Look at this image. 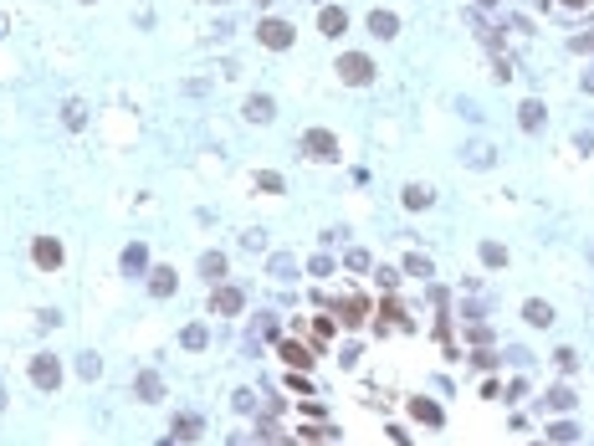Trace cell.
I'll return each mask as SVG.
<instances>
[{
  "label": "cell",
  "instance_id": "cell-38",
  "mask_svg": "<svg viewBox=\"0 0 594 446\" xmlns=\"http://www.w3.org/2000/svg\"><path fill=\"white\" fill-rule=\"evenodd\" d=\"M533 446H538V441H533Z\"/></svg>",
  "mask_w": 594,
  "mask_h": 446
},
{
  "label": "cell",
  "instance_id": "cell-34",
  "mask_svg": "<svg viewBox=\"0 0 594 446\" xmlns=\"http://www.w3.org/2000/svg\"><path fill=\"white\" fill-rule=\"evenodd\" d=\"M349 272H369V257L364 252H349Z\"/></svg>",
  "mask_w": 594,
  "mask_h": 446
},
{
  "label": "cell",
  "instance_id": "cell-32",
  "mask_svg": "<svg viewBox=\"0 0 594 446\" xmlns=\"http://www.w3.org/2000/svg\"><path fill=\"white\" fill-rule=\"evenodd\" d=\"M574 51H584V57H589V51H594V31H584V36H574V42H569Z\"/></svg>",
  "mask_w": 594,
  "mask_h": 446
},
{
  "label": "cell",
  "instance_id": "cell-27",
  "mask_svg": "<svg viewBox=\"0 0 594 446\" xmlns=\"http://www.w3.org/2000/svg\"><path fill=\"white\" fill-rule=\"evenodd\" d=\"M292 272H297L292 257H272V277H292Z\"/></svg>",
  "mask_w": 594,
  "mask_h": 446
},
{
  "label": "cell",
  "instance_id": "cell-1",
  "mask_svg": "<svg viewBox=\"0 0 594 446\" xmlns=\"http://www.w3.org/2000/svg\"><path fill=\"white\" fill-rule=\"evenodd\" d=\"M338 77L353 83V87H364V83H374V62H369L364 51H349V57H338Z\"/></svg>",
  "mask_w": 594,
  "mask_h": 446
},
{
  "label": "cell",
  "instance_id": "cell-17",
  "mask_svg": "<svg viewBox=\"0 0 594 446\" xmlns=\"http://www.w3.org/2000/svg\"><path fill=\"white\" fill-rule=\"evenodd\" d=\"M200 272H205L210 282H220V277H226V257H220V252H205V257H200Z\"/></svg>",
  "mask_w": 594,
  "mask_h": 446
},
{
  "label": "cell",
  "instance_id": "cell-36",
  "mask_svg": "<svg viewBox=\"0 0 594 446\" xmlns=\"http://www.w3.org/2000/svg\"><path fill=\"white\" fill-rule=\"evenodd\" d=\"M564 6H589V0H564Z\"/></svg>",
  "mask_w": 594,
  "mask_h": 446
},
{
  "label": "cell",
  "instance_id": "cell-11",
  "mask_svg": "<svg viewBox=\"0 0 594 446\" xmlns=\"http://www.w3.org/2000/svg\"><path fill=\"white\" fill-rule=\"evenodd\" d=\"M492 160H497L492 144H482V139H477V144H466V164H471V169H487Z\"/></svg>",
  "mask_w": 594,
  "mask_h": 446
},
{
  "label": "cell",
  "instance_id": "cell-25",
  "mask_svg": "<svg viewBox=\"0 0 594 446\" xmlns=\"http://www.w3.org/2000/svg\"><path fill=\"white\" fill-rule=\"evenodd\" d=\"M405 277H430V261L426 257H405Z\"/></svg>",
  "mask_w": 594,
  "mask_h": 446
},
{
  "label": "cell",
  "instance_id": "cell-16",
  "mask_svg": "<svg viewBox=\"0 0 594 446\" xmlns=\"http://www.w3.org/2000/svg\"><path fill=\"white\" fill-rule=\"evenodd\" d=\"M369 31H374V36H394V31H400V21H394L390 10H374V16H369Z\"/></svg>",
  "mask_w": 594,
  "mask_h": 446
},
{
  "label": "cell",
  "instance_id": "cell-23",
  "mask_svg": "<svg viewBox=\"0 0 594 446\" xmlns=\"http://www.w3.org/2000/svg\"><path fill=\"white\" fill-rule=\"evenodd\" d=\"M548 436H553V441H564V446H569V441L579 436V426H574V421H553V426H548Z\"/></svg>",
  "mask_w": 594,
  "mask_h": 446
},
{
  "label": "cell",
  "instance_id": "cell-8",
  "mask_svg": "<svg viewBox=\"0 0 594 446\" xmlns=\"http://www.w3.org/2000/svg\"><path fill=\"white\" fill-rule=\"evenodd\" d=\"M282 359L292 364V370H308V364H313V349L297 344V338H287V344H282Z\"/></svg>",
  "mask_w": 594,
  "mask_h": 446
},
{
  "label": "cell",
  "instance_id": "cell-28",
  "mask_svg": "<svg viewBox=\"0 0 594 446\" xmlns=\"http://www.w3.org/2000/svg\"><path fill=\"white\" fill-rule=\"evenodd\" d=\"M77 370H82L87 379H98V370H103V364H98V354H82V359H77Z\"/></svg>",
  "mask_w": 594,
  "mask_h": 446
},
{
  "label": "cell",
  "instance_id": "cell-12",
  "mask_svg": "<svg viewBox=\"0 0 594 446\" xmlns=\"http://www.w3.org/2000/svg\"><path fill=\"white\" fill-rule=\"evenodd\" d=\"M318 26H323V36H338L343 26H349V16H343L338 6H323V16H318Z\"/></svg>",
  "mask_w": 594,
  "mask_h": 446
},
{
  "label": "cell",
  "instance_id": "cell-19",
  "mask_svg": "<svg viewBox=\"0 0 594 446\" xmlns=\"http://www.w3.org/2000/svg\"><path fill=\"white\" fill-rule=\"evenodd\" d=\"M543 405H548V411H569V405H574V390H569V385L548 390V395H543Z\"/></svg>",
  "mask_w": 594,
  "mask_h": 446
},
{
  "label": "cell",
  "instance_id": "cell-9",
  "mask_svg": "<svg viewBox=\"0 0 594 446\" xmlns=\"http://www.w3.org/2000/svg\"><path fill=\"white\" fill-rule=\"evenodd\" d=\"M200 431H205V421H200V415H195V411L175 415V436H180V441H195V436H200Z\"/></svg>",
  "mask_w": 594,
  "mask_h": 446
},
{
  "label": "cell",
  "instance_id": "cell-7",
  "mask_svg": "<svg viewBox=\"0 0 594 446\" xmlns=\"http://www.w3.org/2000/svg\"><path fill=\"white\" fill-rule=\"evenodd\" d=\"M518 123L527 128V134H538V128H543V123H548V113H543V103H523V108H518Z\"/></svg>",
  "mask_w": 594,
  "mask_h": 446
},
{
  "label": "cell",
  "instance_id": "cell-13",
  "mask_svg": "<svg viewBox=\"0 0 594 446\" xmlns=\"http://www.w3.org/2000/svg\"><path fill=\"white\" fill-rule=\"evenodd\" d=\"M134 390H139V400H143V405H154V400H159V395H164V385H159V375H139V385H134Z\"/></svg>",
  "mask_w": 594,
  "mask_h": 446
},
{
  "label": "cell",
  "instance_id": "cell-31",
  "mask_svg": "<svg viewBox=\"0 0 594 446\" xmlns=\"http://www.w3.org/2000/svg\"><path fill=\"white\" fill-rule=\"evenodd\" d=\"M313 338H318V344H328V338H333V318H318V329H313Z\"/></svg>",
  "mask_w": 594,
  "mask_h": 446
},
{
  "label": "cell",
  "instance_id": "cell-14",
  "mask_svg": "<svg viewBox=\"0 0 594 446\" xmlns=\"http://www.w3.org/2000/svg\"><path fill=\"white\" fill-rule=\"evenodd\" d=\"M328 308H333L343 323H364V303H359V298H343V303H328Z\"/></svg>",
  "mask_w": 594,
  "mask_h": 446
},
{
  "label": "cell",
  "instance_id": "cell-26",
  "mask_svg": "<svg viewBox=\"0 0 594 446\" xmlns=\"http://www.w3.org/2000/svg\"><path fill=\"white\" fill-rule=\"evenodd\" d=\"M405 205H430V190L426 185H410V190H405Z\"/></svg>",
  "mask_w": 594,
  "mask_h": 446
},
{
  "label": "cell",
  "instance_id": "cell-33",
  "mask_svg": "<svg viewBox=\"0 0 594 446\" xmlns=\"http://www.w3.org/2000/svg\"><path fill=\"white\" fill-rule=\"evenodd\" d=\"M82 118H87V113H82V103H67V123H72V128H82Z\"/></svg>",
  "mask_w": 594,
  "mask_h": 446
},
{
  "label": "cell",
  "instance_id": "cell-37",
  "mask_svg": "<svg viewBox=\"0 0 594 446\" xmlns=\"http://www.w3.org/2000/svg\"><path fill=\"white\" fill-rule=\"evenodd\" d=\"M256 6H272V0H256Z\"/></svg>",
  "mask_w": 594,
  "mask_h": 446
},
{
  "label": "cell",
  "instance_id": "cell-6",
  "mask_svg": "<svg viewBox=\"0 0 594 446\" xmlns=\"http://www.w3.org/2000/svg\"><path fill=\"white\" fill-rule=\"evenodd\" d=\"M31 257H36V267H46V272H51V267H62V246L51 241V236H42V241L31 246Z\"/></svg>",
  "mask_w": 594,
  "mask_h": 446
},
{
  "label": "cell",
  "instance_id": "cell-35",
  "mask_svg": "<svg viewBox=\"0 0 594 446\" xmlns=\"http://www.w3.org/2000/svg\"><path fill=\"white\" fill-rule=\"evenodd\" d=\"M584 87H589V93H594V67H589V72H584Z\"/></svg>",
  "mask_w": 594,
  "mask_h": 446
},
{
  "label": "cell",
  "instance_id": "cell-24",
  "mask_svg": "<svg viewBox=\"0 0 594 446\" xmlns=\"http://www.w3.org/2000/svg\"><path fill=\"white\" fill-rule=\"evenodd\" d=\"M482 261H487V267H507V252H503L497 241H487V246H482Z\"/></svg>",
  "mask_w": 594,
  "mask_h": 446
},
{
  "label": "cell",
  "instance_id": "cell-30",
  "mask_svg": "<svg viewBox=\"0 0 594 446\" xmlns=\"http://www.w3.org/2000/svg\"><path fill=\"white\" fill-rule=\"evenodd\" d=\"M308 272H313V277H328V272H333V261H328V257H313Z\"/></svg>",
  "mask_w": 594,
  "mask_h": 446
},
{
  "label": "cell",
  "instance_id": "cell-22",
  "mask_svg": "<svg viewBox=\"0 0 594 446\" xmlns=\"http://www.w3.org/2000/svg\"><path fill=\"white\" fill-rule=\"evenodd\" d=\"M523 313H527V323H553V308L543 303V298H533V303H527Z\"/></svg>",
  "mask_w": 594,
  "mask_h": 446
},
{
  "label": "cell",
  "instance_id": "cell-20",
  "mask_svg": "<svg viewBox=\"0 0 594 446\" xmlns=\"http://www.w3.org/2000/svg\"><path fill=\"white\" fill-rule=\"evenodd\" d=\"M180 344H184V349H205V344H210V334L200 329V323H190V329L180 334Z\"/></svg>",
  "mask_w": 594,
  "mask_h": 446
},
{
  "label": "cell",
  "instance_id": "cell-21",
  "mask_svg": "<svg viewBox=\"0 0 594 446\" xmlns=\"http://www.w3.org/2000/svg\"><path fill=\"white\" fill-rule=\"evenodd\" d=\"M246 118H252V123H267V118H272V98H252V103H246Z\"/></svg>",
  "mask_w": 594,
  "mask_h": 446
},
{
  "label": "cell",
  "instance_id": "cell-29",
  "mask_svg": "<svg viewBox=\"0 0 594 446\" xmlns=\"http://www.w3.org/2000/svg\"><path fill=\"white\" fill-rule=\"evenodd\" d=\"M256 185H261V190H272V195H277V190H282V175H272V169H261V175H256Z\"/></svg>",
  "mask_w": 594,
  "mask_h": 446
},
{
  "label": "cell",
  "instance_id": "cell-18",
  "mask_svg": "<svg viewBox=\"0 0 594 446\" xmlns=\"http://www.w3.org/2000/svg\"><path fill=\"white\" fill-rule=\"evenodd\" d=\"M143 261H149V252H143V246L134 241V246L123 252V272H128V277H139V272H143Z\"/></svg>",
  "mask_w": 594,
  "mask_h": 446
},
{
  "label": "cell",
  "instance_id": "cell-10",
  "mask_svg": "<svg viewBox=\"0 0 594 446\" xmlns=\"http://www.w3.org/2000/svg\"><path fill=\"white\" fill-rule=\"evenodd\" d=\"M149 293H154V298H169V293H180V277H175L169 267H159V272L149 277Z\"/></svg>",
  "mask_w": 594,
  "mask_h": 446
},
{
  "label": "cell",
  "instance_id": "cell-5",
  "mask_svg": "<svg viewBox=\"0 0 594 446\" xmlns=\"http://www.w3.org/2000/svg\"><path fill=\"white\" fill-rule=\"evenodd\" d=\"M241 287H216V298H210V308L220 313V318H236V313H241Z\"/></svg>",
  "mask_w": 594,
  "mask_h": 446
},
{
  "label": "cell",
  "instance_id": "cell-2",
  "mask_svg": "<svg viewBox=\"0 0 594 446\" xmlns=\"http://www.w3.org/2000/svg\"><path fill=\"white\" fill-rule=\"evenodd\" d=\"M256 36H261V46H272V51H282V46H292V26H287V21H277V16H267V21H261L256 26Z\"/></svg>",
  "mask_w": 594,
  "mask_h": 446
},
{
  "label": "cell",
  "instance_id": "cell-4",
  "mask_svg": "<svg viewBox=\"0 0 594 446\" xmlns=\"http://www.w3.org/2000/svg\"><path fill=\"white\" fill-rule=\"evenodd\" d=\"M31 379H36V390H57L62 385V364L51 359V354H36V359H31Z\"/></svg>",
  "mask_w": 594,
  "mask_h": 446
},
{
  "label": "cell",
  "instance_id": "cell-3",
  "mask_svg": "<svg viewBox=\"0 0 594 446\" xmlns=\"http://www.w3.org/2000/svg\"><path fill=\"white\" fill-rule=\"evenodd\" d=\"M302 149H308L313 160H338V139L328 134V128H308V134H302Z\"/></svg>",
  "mask_w": 594,
  "mask_h": 446
},
{
  "label": "cell",
  "instance_id": "cell-15",
  "mask_svg": "<svg viewBox=\"0 0 594 446\" xmlns=\"http://www.w3.org/2000/svg\"><path fill=\"white\" fill-rule=\"evenodd\" d=\"M410 415L426 421V426H441V405H435V400H410Z\"/></svg>",
  "mask_w": 594,
  "mask_h": 446
}]
</instances>
